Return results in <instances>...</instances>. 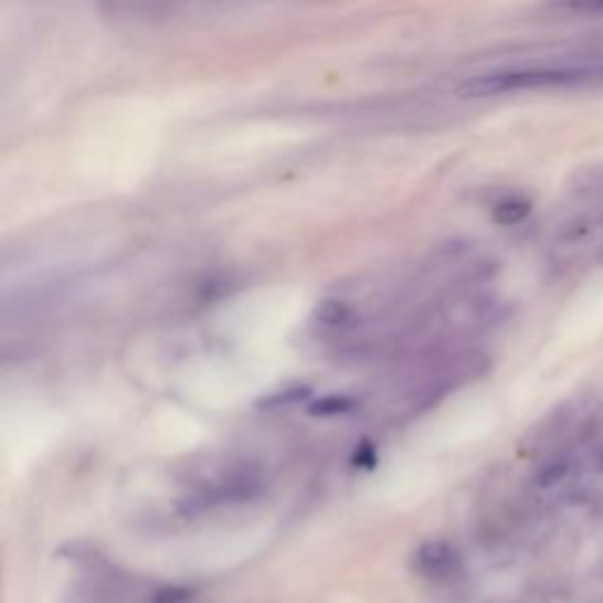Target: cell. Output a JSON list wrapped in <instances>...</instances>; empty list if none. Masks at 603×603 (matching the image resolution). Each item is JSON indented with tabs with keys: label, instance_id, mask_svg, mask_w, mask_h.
Masks as SVG:
<instances>
[{
	"label": "cell",
	"instance_id": "cell-6",
	"mask_svg": "<svg viewBox=\"0 0 603 603\" xmlns=\"http://www.w3.org/2000/svg\"><path fill=\"white\" fill-rule=\"evenodd\" d=\"M530 212V203L523 199H507L495 205L493 218L498 224H519Z\"/></svg>",
	"mask_w": 603,
	"mask_h": 603
},
{
	"label": "cell",
	"instance_id": "cell-1",
	"mask_svg": "<svg viewBox=\"0 0 603 603\" xmlns=\"http://www.w3.org/2000/svg\"><path fill=\"white\" fill-rule=\"evenodd\" d=\"M603 76V66L588 68H509V71H493L469 78L459 85L463 97H493L517 91H538V87H557V85H573L588 78Z\"/></svg>",
	"mask_w": 603,
	"mask_h": 603
},
{
	"label": "cell",
	"instance_id": "cell-5",
	"mask_svg": "<svg viewBox=\"0 0 603 603\" xmlns=\"http://www.w3.org/2000/svg\"><path fill=\"white\" fill-rule=\"evenodd\" d=\"M311 396V389L309 387H288V389H278V392H272L267 396H262L255 408L257 411H278V408H286V405H293V403H299Z\"/></svg>",
	"mask_w": 603,
	"mask_h": 603
},
{
	"label": "cell",
	"instance_id": "cell-8",
	"mask_svg": "<svg viewBox=\"0 0 603 603\" xmlns=\"http://www.w3.org/2000/svg\"><path fill=\"white\" fill-rule=\"evenodd\" d=\"M189 599V592L187 590H163L158 592L154 603H182Z\"/></svg>",
	"mask_w": 603,
	"mask_h": 603
},
{
	"label": "cell",
	"instance_id": "cell-4",
	"mask_svg": "<svg viewBox=\"0 0 603 603\" xmlns=\"http://www.w3.org/2000/svg\"><path fill=\"white\" fill-rule=\"evenodd\" d=\"M314 318L321 328H342V326L349 324L351 309H349V305H345V302H340V299H324L321 305L316 307Z\"/></svg>",
	"mask_w": 603,
	"mask_h": 603
},
{
	"label": "cell",
	"instance_id": "cell-7",
	"mask_svg": "<svg viewBox=\"0 0 603 603\" xmlns=\"http://www.w3.org/2000/svg\"><path fill=\"white\" fill-rule=\"evenodd\" d=\"M569 474V467H565V463H552L547 465L540 474H538V486L540 488H552L557 486L559 482H563V476Z\"/></svg>",
	"mask_w": 603,
	"mask_h": 603
},
{
	"label": "cell",
	"instance_id": "cell-9",
	"mask_svg": "<svg viewBox=\"0 0 603 603\" xmlns=\"http://www.w3.org/2000/svg\"><path fill=\"white\" fill-rule=\"evenodd\" d=\"M353 463L361 467H372V463H375V453H372L370 448H361L357 451V455H353Z\"/></svg>",
	"mask_w": 603,
	"mask_h": 603
},
{
	"label": "cell",
	"instance_id": "cell-2",
	"mask_svg": "<svg viewBox=\"0 0 603 603\" xmlns=\"http://www.w3.org/2000/svg\"><path fill=\"white\" fill-rule=\"evenodd\" d=\"M415 565L430 580H453L463 571V561H459L455 549L441 540L424 542L415 554Z\"/></svg>",
	"mask_w": 603,
	"mask_h": 603
},
{
	"label": "cell",
	"instance_id": "cell-10",
	"mask_svg": "<svg viewBox=\"0 0 603 603\" xmlns=\"http://www.w3.org/2000/svg\"><path fill=\"white\" fill-rule=\"evenodd\" d=\"M601 465H603V451H601Z\"/></svg>",
	"mask_w": 603,
	"mask_h": 603
},
{
	"label": "cell",
	"instance_id": "cell-3",
	"mask_svg": "<svg viewBox=\"0 0 603 603\" xmlns=\"http://www.w3.org/2000/svg\"><path fill=\"white\" fill-rule=\"evenodd\" d=\"M357 401L345 394H328V396H316L307 413L314 417H337V415H349L351 411H357Z\"/></svg>",
	"mask_w": 603,
	"mask_h": 603
}]
</instances>
